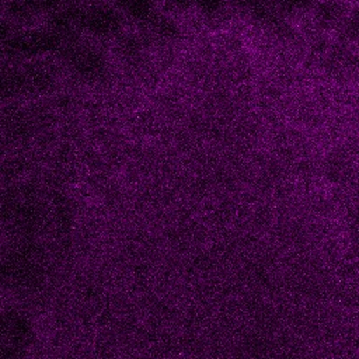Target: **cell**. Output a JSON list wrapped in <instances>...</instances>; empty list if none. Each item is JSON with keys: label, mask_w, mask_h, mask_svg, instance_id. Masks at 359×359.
<instances>
[{"label": "cell", "mask_w": 359, "mask_h": 359, "mask_svg": "<svg viewBox=\"0 0 359 359\" xmlns=\"http://www.w3.org/2000/svg\"><path fill=\"white\" fill-rule=\"evenodd\" d=\"M125 13L133 20H149L154 11V0H119Z\"/></svg>", "instance_id": "277c9868"}, {"label": "cell", "mask_w": 359, "mask_h": 359, "mask_svg": "<svg viewBox=\"0 0 359 359\" xmlns=\"http://www.w3.org/2000/svg\"><path fill=\"white\" fill-rule=\"evenodd\" d=\"M29 321L17 311L0 313V356L22 355L31 341Z\"/></svg>", "instance_id": "6da1fadb"}, {"label": "cell", "mask_w": 359, "mask_h": 359, "mask_svg": "<svg viewBox=\"0 0 359 359\" xmlns=\"http://www.w3.org/2000/svg\"><path fill=\"white\" fill-rule=\"evenodd\" d=\"M83 25L94 35L108 36L121 27L119 13L105 4L94 6L83 15Z\"/></svg>", "instance_id": "7a4b0ae2"}, {"label": "cell", "mask_w": 359, "mask_h": 359, "mask_svg": "<svg viewBox=\"0 0 359 359\" xmlns=\"http://www.w3.org/2000/svg\"><path fill=\"white\" fill-rule=\"evenodd\" d=\"M74 69L84 76H95L104 67V59L95 49H80L74 55Z\"/></svg>", "instance_id": "3957f363"}, {"label": "cell", "mask_w": 359, "mask_h": 359, "mask_svg": "<svg viewBox=\"0 0 359 359\" xmlns=\"http://www.w3.org/2000/svg\"><path fill=\"white\" fill-rule=\"evenodd\" d=\"M338 4L332 3V4H323V7L320 8L318 11V17L325 21V22H330V21H334L335 17L338 15Z\"/></svg>", "instance_id": "5b68a950"}, {"label": "cell", "mask_w": 359, "mask_h": 359, "mask_svg": "<svg viewBox=\"0 0 359 359\" xmlns=\"http://www.w3.org/2000/svg\"><path fill=\"white\" fill-rule=\"evenodd\" d=\"M170 6H172V7H175V8H185V7H188L189 4H192V3H195L196 0H165Z\"/></svg>", "instance_id": "52a82bcc"}, {"label": "cell", "mask_w": 359, "mask_h": 359, "mask_svg": "<svg viewBox=\"0 0 359 359\" xmlns=\"http://www.w3.org/2000/svg\"><path fill=\"white\" fill-rule=\"evenodd\" d=\"M195 4L205 14H216L220 10V7H222V1L220 0H196Z\"/></svg>", "instance_id": "8992f818"}, {"label": "cell", "mask_w": 359, "mask_h": 359, "mask_svg": "<svg viewBox=\"0 0 359 359\" xmlns=\"http://www.w3.org/2000/svg\"><path fill=\"white\" fill-rule=\"evenodd\" d=\"M238 3L243 6H252V4L258 3V0H238Z\"/></svg>", "instance_id": "ba28073f"}]
</instances>
